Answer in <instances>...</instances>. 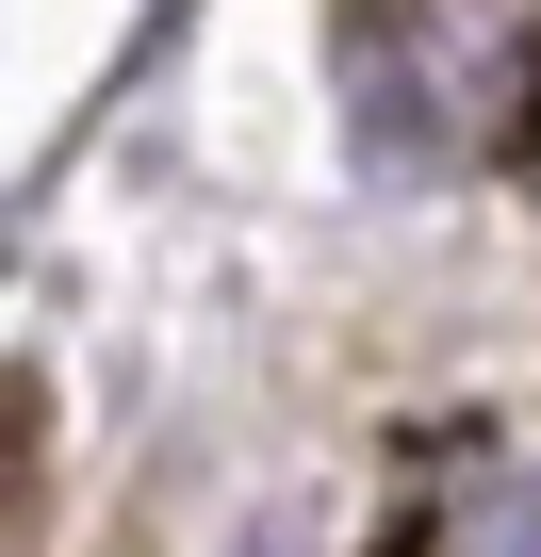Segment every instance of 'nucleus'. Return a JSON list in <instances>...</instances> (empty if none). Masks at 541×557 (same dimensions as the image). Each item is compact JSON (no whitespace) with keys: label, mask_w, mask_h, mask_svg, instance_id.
Returning <instances> with one entry per match:
<instances>
[{"label":"nucleus","mask_w":541,"mask_h":557,"mask_svg":"<svg viewBox=\"0 0 541 557\" xmlns=\"http://www.w3.org/2000/svg\"><path fill=\"white\" fill-rule=\"evenodd\" d=\"M508 164L541 181V66H525V115H508Z\"/></svg>","instance_id":"f03ea898"},{"label":"nucleus","mask_w":541,"mask_h":557,"mask_svg":"<svg viewBox=\"0 0 541 557\" xmlns=\"http://www.w3.org/2000/svg\"><path fill=\"white\" fill-rule=\"evenodd\" d=\"M476 557H541V492H508V508H492V541H476Z\"/></svg>","instance_id":"f257e3e1"}]
</instances>
